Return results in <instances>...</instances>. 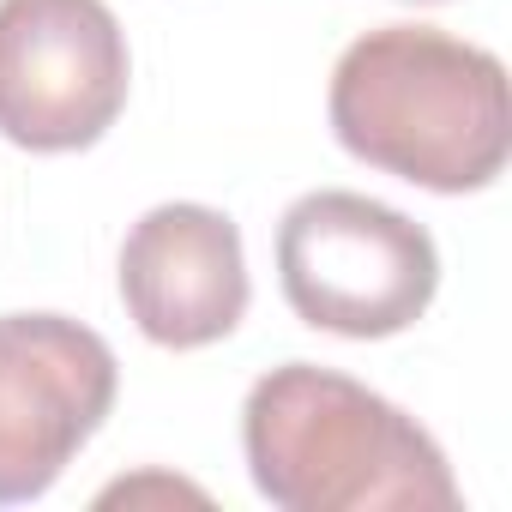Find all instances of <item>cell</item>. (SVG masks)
I'll list each match as a JSON object with an SVG mask.
<instances>
[{"label": "cell", "instance_id": "7", "mask_svg": "<svg viewBox=\"0 0 512 512\" xmlns=\"http://www.w3.org/2000/svg\"><path fill=\"white\" fill-rule=\"evenodd\" d=\"M139 494H175V500H205L199 488H187V482H169V476H145V482H115V488H103V500H139Z\"/></svg>", "mask_w": 512, "mask_h": 512}, {"label": "cell", "instance_id": "5", "mask_svg": "<svg viewBox=\"0 0 512 512\" xmlns=\"http://www.w3.org/2000/svg\"><path fill=\"white\" fill-rule=\"evenodd\" d=\"M115 350L67 314H0V506L37 500L115 410Z\"/></svg>", "mask_w": 512, "mask_h": 512}, {"label": "cell", "instance_id": "8", "mask_svg": "<svg viewBox=\"0 0 512 512\" xmlns=\"http://www.w3.org/2000/svg\"><path fill=\"white\" fill-rule=\"evenodd\" d=\"M422 7H434V0H422Z\"/></svg>", "mask_w": 512, "mask_h": 512}, {"label": "cell", "instance_id": "2", "mask_svg": "<svg viewBox=\"0 0 512 512\" xmlns=\"http://www.w3.org/2000/svg\"><path fill=\"white\" fill-rule=\"evenodd\" d=\"M241 452L284 512H446L458 482L434 434L362 380L314 362H284L241 404Z\"/></svg>", "mask_w": 512, "mask_h": 512}, {"label": "cell", "instance_id": "1", "mask_svg": "<svg viewBox=\"0 0 512 512\" xmlns=\"http://www.w3.org/2000/svg\"><path fill=\"white\" fill-rule=\"evenodd\" d=\"M326 115L356 163L428 193H482L512 151L500 55L434 25L356 37L332 67Z\"/></svg>", "mask_w": 512, "mask_h": 512}, {"label": "cell", "instance_id": "4", "mask_svg": "<svg viewBox=\"0 0 512 512\" xmlns=\"http://www.w3.org/2000/svg\"><path fill=\"white\" fill-rule=\"evenodd\" d=\"M133 55L109 0H0V139L85 151L127 109Z\"/></svg>", "mask_w": 512, "mask_h": 512}, {"label": "cell", "instance_id": "3", "mask_svg": "<svg viewBox=\"0 0 512 512\" xmlns=\"http://www.w3.org/2000/svg\"><path fill=\"white\" fill-rule=\"evenodd\" d=\"M278 284L302 326L338 338H398L440 290V247L398 205L350 187L302 193L278 223Z\"/></svg>", "mask_w": 512, "mask_h": 512}, {"label": "cell", "instance_id": "6", "mask_svg": "<svg viewBox=\"0 0 512 512\" xmlns=\"http://www.w3.org/2000/svg\"><path fill=\"white\" fill-rule=\"evenodd\" d=\"M247 253L241 229L193 199L151 205L121 241V302L127 320L163 350H205L247 314Z\"/></svg>", "mask_w": 512, "mask_h": 512}]
</instances>
